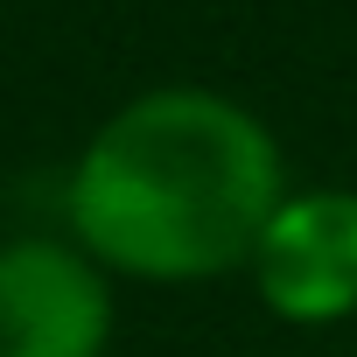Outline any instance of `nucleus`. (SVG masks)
Masks as SVG:
<instances>
[{
	"instance_id": "obj_1",
	"label": "nucleus",
	"mask_w": 357,
	"mask_h": 357,
	"mask_svg": "<svg viewBox=\"0 0 357 357\" xmlns=\"http://www.w3.org/2000/svg\"><path fill=\"white\" fill-rule=\"evenodd\" d=\"M287 197L273 126L211 84H154L77 147L63 218L105 280L204 287L245 273L259 225Z\"/></svg>"
},
{
	"instance_id": "obj_2",
	"label": "nucleus",
	"mask_w": 357,
	"mask_h": 357,
	"mask_svg": "<svg viewBox=\"0 0 357 357\" xmlns=\"http://www.w3.org/2000/svg\"><path fill=\"white\" fill-rule=\"evenodd\" d=\"M245 280L266 315L294 329H336L357 315V190H287L259 225Z\"/></svg>"
},
{
	"instance_id": "obj_3",
	"label": "nucleus",
	"mask_w": 357,
	"mask_h": 357,
	"mask_svg": "<svg viewBox=\"0 0 357 357\" xmlns=\"http://www.w3.org/2000/svg\"><path fill=\"white\" fill-rule=\"evenodd\" d=\"M112 322V280L70 238L0 245V357H105Z\"/></svg>"
}]
</instances>
